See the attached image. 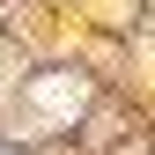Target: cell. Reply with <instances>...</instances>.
<instances>
[{"label":"cell","mask_w":155,"mask_h":155,"mask_svg":"<svg viewBox=\"0 0 155 155\" xmlns=\"http://www.w3.org/2000/svg\"><path fill=\"white\" fill-rule=\"evenodd\" d=\"M74 111H81V81H74V74H45V81H37V118H74Z\"/></svg>","instance_id":"6da1fadb"}]
</instances>
